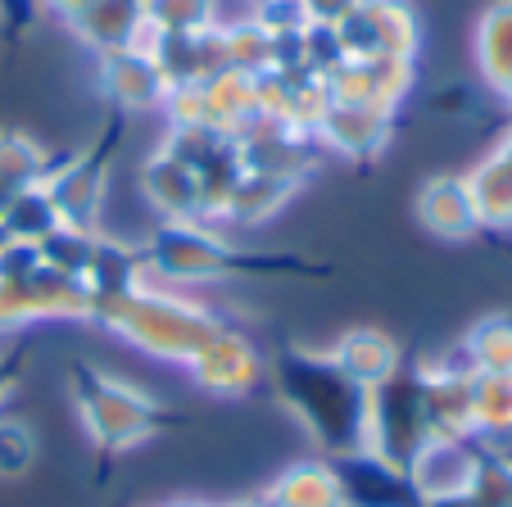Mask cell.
<instances>
[{
    "instance_id": "obj_23",
    "label": "cell",
    "mask_w": 512,
    "mask_h": 507,
    "mask_svg": "<svg viewBox=\"0 0 512 507\" xmlns=\"http://www.w3.org/2000/svg\"><path fill=\"white\" fill-rule=\"evenodd\" d=\"M467 195H472V209L481 231H512V163L499 150H490L476 168L463 173Z\"/></svg>"
},
{
    "instance_id": "obj_20",
    "label": "cell",
    "mask_w": 512,
    "mask_h": 507,
    "mask_svg": "<svg viewBox=\"0 0 512 507\" xmlns=\"http://www.w3.org/2000/svg\"><path fill=\"white\" fill-rule=\"evenodd\" d=\"M472 55H476L481 82L503 100L512 91V0H490L481 10Z\"/></svg>"
},
{
    "instance_id": "obj_3",
    "label": "cell",
    "mask_w": 512,
    "mask_h": 507,
    "mask_svg": "<svg viewBox=\"0 0 512 507\" xmlns=\"http://www.w3.org/2000/svg\"><path fill=\"white\" fill-rule=\"evenodd\" d=\"M73 408H78L82 431L109 453L145 444L164 417L159 399L109 372H96V367H73Z\"/></svg>"
},
{
    "instance_id": "obj_10",
    "label": "cell",
    "mask_w": 512,
    "mask_h": 507,
    "mask_svg": "<svg viewBox=\"0 0 512 507\" xmlns=\"http://www.w3.org/2000/svg\"><path fill=\"white\" fill-rule=\"evenodd\" d=\"M236 150L250 173H277L295 177V182H304L322 159V145L313 132H295V127L268 123V118H254L245 132H236Z\"/></svg>"
},
{
    "instance_id": "obj_2",
    "label": "cell",
    "mask_w": 512,
    "mask_h": 507,
    "mask_svg": "<svg viewBox=\"0 0 512 507\" xmlns=\"http://www.w3.org/2000/svg\"><path fill=\"white\" fill-rule=\"evenodd\" d=\"M277 390L290 403V412L300 417V426L331 458L363 449V435H368V390L345 381L331 367L327 354H309V349L281 354Z\"/></svg>"
},
{
    "instance_id": "obj_29",
    "label": "cell",
    "mask_w": 512,
    "mask_h": 507,
    "mask_svg": "<svg viewBox=\"0 0 512 507\" xmlns=\"http://www.w3.org/2000/svg\"><path fill=\"white\" fill-rule=\"evenodd\" d=\"M223 32V55L227 68H241V73L259 77L277 68V37L259 28V19H241L232 28H218Z\"/></svg>"
},
{
    "instance_id": "obj_26",
    "label": "cell",
    "mask_w": 512,
    "mask_h": 507,
    "mask_svg": "<svg viewBox=\"0 0 512 507\" xmlns=\"http://www.w3.org/2000/svg\"><path fill=\"white\" fill-rule=\"evenodd\" d=\"M512 435V376L476 372L472 376V440L494 444Z\"/></svg>"
},
{
    "instance_id": "obj_6",
    "label": "cell",
    "mask_w": 512,
    "mask_h": 507,
    "mask_svg": "<svg viewBox=\"0 0 512 507\" xmlns=\"http://www.w3.org/2000/svg\"><path fill=\"white\" fill-rule=\"evenodd\" d=\"M331 32H336L345 59H417V46H422V23L408 0H358L345 19L331 23Z\"/></svg>"
},
{
    "instance_id": "obj_37",
    "label": "cell",
    "mask_w": 512,
    "mask_h": 507,
    "mask_svg": "<svg viewBox=\"0 0 512 507\" xmlns=\"http://www.w3.org/2000/svg\"><path fill=\"white\" fill-rule=\"evenodd\" d=\"M213 507H268V498H241V503H213Z\"/></svg>"
},
{
    "instance_id": "obj_16",
    "label": "cell",
    "mask_w": 512,
    "mask_h": 507,
    "mask_svg": "<svg viewBox=\"0 0 512 507\" xmlns=\"http://www.w3.org/2000/svg\"><path fill=\"white\" fill-rule=\"evenodd\" d=\"M331 467H336L345 507H417L404 471L381 462L377 453H340V458H331Z\"/></svg>"
},
{
    "instance_id": "obj_18",
    "label": "cell",
    "mask_w": 512,
    "mask_h": 507,
    "mask_svg": "<svg viewBox=\"0 0 512 507\" xmlns=\"http://www.w3.org/2000/svg\"><path fill=\"white\" fill-rule=\"evenodd\" d=\"M413 213L435 240H472L481 231L476 222V209H472V195H467V182L454 173H440V177H426L417 186V200H413Z\"/></svg>"
},
{
    "instance_id": "obj_36",
    "label": "cell",
    "mask_w": 512,
    "mask_h": 507,
    "mask_svg": "<svg viewBox=\"0 0 512 507\" xmlns=\"http://www.w3.org/2000/svg\"><path fill=\"white\" fill-rule=\"evenodd\" d=\"M10 390H14V372L5 367V358H0V403L10 399Z\"/></svg>"
},
{
    "instance_id": "obj_17",
    "label": "cell",
    "mask_w": 512,
    "mask_h": 507,
    "mask_svg": "<svg viewBox=\"0 0 512 507\" xmlns=\"http://www.w3.org/2000/svg\"><path fill=\"white\" fill-rule=\"evenodd\" d=\"M141 195L159 222H200V177L168 150H155L141 163Z\"/></svg>"
},
{
    "instance_id": "obj_24",
    "label": "cell",
    "mask_w": 512,
    "mask_h": 507,
    "mask_svg": "<svg viewBox=\"0 0 512 507\" xmlns=\"http://www.w3.org/2000/svg\"><path fill=\"white\" fill-rule=\"evenodd\" d=\"M263 498L268 507H345L331 462H295L263 489Z\"/></svg>"
},
{
    "instance_id": "obj_8",
    "label": "cell",
    "mask_w": 512,
    "mask_h": 507,
    "mask_svg": "<svg viewBox=\"0 0 512 507\" xmlns=\"http://www.w3.org/2000/svg\"><path fill=\"white\" fill-rule=\"evenodd\" d=\"M331 100L345 105H368V109H390L399 114L417 87V59H395V55H368V59H340L336 68L322 73Z\"/></svg>"
},
{
    "instance_id": "obj_22",
    "label": "cell",
    "mask_w": 512,
    "mask_h": 507,
    "mask_svg": "<svg viewBox=\"0 0 512 507\" xmlns=\"http://www.w3.org/2000/svg\"><path fill=\"white\" fill-rule=\"evenodd\" d=\"M200 96H204V118H209L213 132L236 136L259 118L254 109V77L241 73V68H223L213 73L209 82H200Z\"/></svg>"
},
{
    "instance_id": "obj_13",
    "label": "cell",
    "mask_w": 512,
    "mask_h": 507,
    "mask_svg": "<svg viewBox=\"0 0 512 507\" xmlns=\"http://www.w3.org/2000/svg\"><path fill=\"white\" fill-rule=\"evenodd\" d=\"M46 191L68 227L96 231L105 200H109V173H105V163L91 159V154H73L64 163H50Z\"/></svg>"
},
{
    "instance_id": "obj_38",
    "label": "cell",
    "mask_w": 512,
    "mask_h": 507,
    "mask_svg": "<svg viewBox=\"0 0 512 507\" xmlns=\"http://www.w3.org/2000/svg\"><path fill=\"white\" fill-rule=\"evenodd\" d=\"M494 150H499V154H503V159H508V163H512V127H508V132H503V141H499V145H494Z\"/></svg>"
},
{
    "instance_id": "obj_40",
    "label": "cell",
    "mask_w": 512,
    "mask_h": 507,
    "mask_svg": "<svg viewBox=\"0 0 512 507\" xmlns=\"http://www.w3.org/2000/svg\"><path fill=\"white\" fill-rule=\"evenodd\" d=\"M503 105H508V114H512V91H508V96H503Z\"/></svg>"
},
{
    "instance_id": "obj_21",
    "label": "cell",
    "mask_w": 512,
    "mask_h": 507,
    "mask_svg": "<svg viewBox=\"0 0 512 507\" xmlns=\"http://www.w3.org/2000/svg\"><path fill=\"white\" fill-rule=\"evenodd\" d=\"M295 191H300L295 177L250 173V168H245L241 182H236V191H232V200H227L223 227H241V231L263 227V222H272L290 200H295Z\"/></svg>"
},
{
    "instance_id": "obj_4",
    "label": "cell",
    "mask_w": 512,
    "mask_h": 507,
    "mask_svg": "<svg viewBox=\"0 0 512 507\" xmlns=\"http://www.w3.org/2000/svg\"><path fill=\"white\" fill-rule=\"evenodd\" d=\"M145 272L159 286H213L241 268V254L227 245V236L209 222H155V231L141 245Z\"/></svg>"
},
{
    "instance_id": "obj_33",
    "label": "cell",
    "mask_w": 512,
    "mask_h": 507,
    "mask_svg": "<svg viewBox=\"0 0 512 507\" xmlns=\"http://www.w3.org/2000/svg\"><path fill=\"white\" fill-rule=\"evenodd\" d=\"M164 118L168 127H209V118H204V96L200 87H173L164 96Z\"/></svg>"
},
{
    "instance_id": "obj_11",
    "label": "cell",
    "mask_w": 512,
    "mask_h": 507,
    "mask_svg": "<svg viewBox=\"0 0 512 507\" xmlns=\"http://www.w3.org/2000/svg\"><path fill=\"white\" fill-rule=\"evenodd\" d=\"M91 55H114V50H155L159 28L141 14V0H96L73 23H64Z\"/></svg>"
},
{
    "instance_id": "obj_28",
    "label": "cell",
    "mask_w": 512,
    "mask_h": 507,
    "mask_svg": "<svg viewBox=\"0 0 512 507\" xmlns=\"http://www.w3.org/2000/svg\"><path fill=\"white\" fill-rule=\"evenodd\" d=\"M467 354V363L476 372H499V376H512V317L508 313H494V317H481L472 331L458 340Z\"/></svg>"
},
{
    "instance_id": "obj_27",
    "label": "cell",
    "mask_w": 512,
    "mask_h": 507,
    "mask_svg": "<svg viewBox=\"0 0 512 507\" xmlns=\"http://www.w3.org/2000/svg\"><path fill=\"white\" fill-rule=\"evenodd\" d=\"M46 173H50V154L32 136L0 132V200H10L14 191H28V186L46 182Z\"/></svg>"
},
{
    "instance_id": "obj_34",
    "label": "cell",
    "mask_w": 512,
    "mask_h": 507,
    "mask_svg": "<svg viewBox=\"0 0 512 507\" xmlns=\"http://www.w3.org/2000/svg\"><path fill=\"white\" fill-rule=\"evenodd\" d=\"M354 5L358 0H304V14H309V23H340Z\"/></svg>"
},
{
    "instance_id": "obj_19",
    "label": "cell",
    "mask_w": 512,
    "mask_h": 507,
    "mask_svg": "<svg viewBox=\"0 0 512 507\" xmlns=\"http://www.w3.org/2000/svg\"><path fill=\"white\" fill-rule=\"evenodd\" d=\"M150 55H155V64L164 68L168 87H200V82H209L213 73L227 68L223 32L218 28H209V32H159Z\"/></svg>"
},
{
    "instance_id": "obj_32",
    "label": "cell",
    "mask_w": 512,
    "mask_h": 507,
    "mask_svg": "<svg viewBox=\"0 0 512 507\" xmlns=\"http://www.w3.org/2000/svg\"><path fill=\"white\" fill-rule=\"evenodd\" d=\"M41 458V440L28 421L0 412V480H23Z\"/></svg>"
},
{
    "instance_id": "obj_5",
    "label": "cell",
    "mask_w": 512,
    "mask_h": 507,
    "mask_svg": "<svg viewBox=\"0 0 512 507\" xmlns=\"http://www.w3.org/2000/svg\"><path fill=\"white\" fill-rule=\"evenodd\" d=\"M426 412H422V385L417 372H395L386 385L368 390V435H363V453H377L381 462L404 471L408 458L422 449L426 440Z\"/></svg>"
},
{
    "instance_id": "obj_31",
    "label": "cell",
    "mask_w": 512,
    "mask_h": 507,
    "mask_svg": "<svg viewBox=\"0 0 512 507\" xmlns=\"http://www.w3.org/2000/svg\"><path fill=\"white\" fill-rule=\"evenodd\" d=\"M141 14L159 32H209L218 28V0H141Z\"/></svg>"
},
{
    "instance_id": "obj_30",
    "label": "cell",
    "mask_w": 512,
    "mask_h": 507,
    "mask_svg": "<svg viewBox=\"0 0 512 507\" xmlns=\"http://www.w3.org/2000/svg\"><path fill=\"white\" fill-rule=\"evenodd\" d=\"M96 240H100V231H82V227H68L64 222L55 236L41 240L37 254H41L46 268H59V272H68V277H87L91 254H96Z\"/></svg>"
},
{
    "instance_id": "obj_7",
    "label": "cell",
    "mask_w": 512,
    "mask_h": 507,
    "mask_svg": "<svg viewBox=\"0 0 512 507\" xmlns=\"http://www.w3.org/2000/svg\"><path fill=\"white\" fill-rule=\"evenodd\" d=\"M485 462L481 440H458V435H426L422 449L408 458L404 480L413 489L417 507H440L463 498L476 485V471Z\"/></svg>"
},
{
    "instance_id": "obj_39",
    "label": "cell",
    "mask_w": 512,
    "mask_h": 507,
    "mask_svg": "<svg viewBox=\"0 0 512 507\" xmlns=\"http://www.w3.org/2000/svg\"><path fill=\"white\" fill-rule=\"evenodd\" d=\"M164 507H213V503H200V498H177V503H164Z\"/></svg>"
},
{
    "instance_id": "obj_15",
    "label": "cell",
    "mask_w": 512,
    "mask_h": 507,
    "mask_svg": "<svg viewBox=\"0 0 512 507\" xmlns=\"http://www.w3.org/2000/svg\"><path fill=\"white\" fill-rule=\"evenodd\" d=\"M327 358L345 381L358 385V390H377V385H386L395 372H404L399 340L390 331H381V326H349L345 335L331 340Z\"/></svg>"
},
{
    "instance_id": "obj_12",
    "label": "cell",
    "mask_w": 512,
    "mask_h": 507,
    "mask_svg": "<svg viewBox=\"0 0 512 507\" xmlns=\"http://www.w3.org/2000/svg\"><path fill=\"white\" fill-rule=\"evenodd\" d=\"M395 127H399V114H390V109H368V105L331 100L313 136H318L322 154H340V159H377V154L395 141Z\"/></svg>"
},
{
    "instance_id": "obj_25",
    "label": "cell",
    "mask_w": 512,
    "mask_h": 507,
    "mask_svg": "<svg viewBox=\"0 0 512 507\" xmlns=\"http://www.w3.org/2000/svg\"><path fill=\"white\" fill-rule=\"evenodd\" d=\"M59 227H64V218H59L46 182L28 186V191H14L10 200L0 204V231H5V240H19V245L37 249L41 240L55 236Z\"/></svg>"
},
{
    "instance_id": "obj_41",
    "label": "cell",
    "mask_w": 512,
    "mask_h": 507,
    "mask_svg": "<svg viewBox=\"0 0 512 507\" xmlns=\"http://www.w3.org/2000/svg\"><path fill=\"white\" fill-rule=\"evenodd\" d=\"M0 204H5V200H0Z\"/></svg>"
},
{
    "instance_id": "obj_14",
    "label": "cell",
    "mask_w": 512,
    "mask_h": 507,
    "mask_svg": "<svg viewBox=\"0 0 512 507\" xmlns=\"http://www.w3.org/2000/svg\"><path fill=\"white\" fill-rule=\"evenodd\" d=\"M96 64H100V96L114 109H123V114H150L173 91L164 68L145 50H114V55H100Z\"/></svg>"
},
{
    "instance_id": "obj_1",
    "label": "cell",
    "mask_w": 512,
    "mask_h": 507,
    "mask_svg": "<svg viewBox=\"0 0 512 507\" xmlns=\"http://www.w3.org/2000/svg\"><path fill=\"white\" fill-rule=\"evenodd\" d=\"M87 322L105 326L109 335L127 340L145 358L177 363V367L191 363L213 335L227 326L223 313H213L204 299L173 290V286H159L150 277L136 290H123V295H96Z\"/></svg>"
},
{
    "instance_id": "obj_9",
    "label": "cell",
    "mask_w": 512,
    "mask_h": 507,
    "mask_svg": "<svg viewBox=\"0 0 512 507\" xmlns=\"http://www.w3.org/2000/svg\"><path fill=\"white\" fill-rule=\"evenodd\" d=\"M186 376L200 394L213 399H245V394L259 390L263 381V358L250 345V335H241L236 326H223L209 345L186 363Z\"/></svg>"
},
{
    "instance_id": "obj_35",
    "label": "cell",
    "mask_w": 512,
    "mask_h": 507,
    "mask_svg": "<svg viewBox=\"0 0 512 507\" xmlns=\"http://www.w3.org/2000/svg\"><path fill=\"white\" fill-rule=\"evenodd\" d=\"M91 5H96V0H41V10L55 14L59 23H73L82 10H91Z\"/></svg>"
}]
</instances>
